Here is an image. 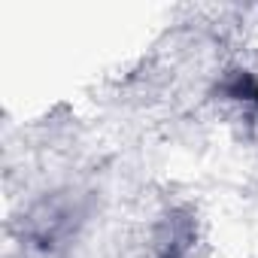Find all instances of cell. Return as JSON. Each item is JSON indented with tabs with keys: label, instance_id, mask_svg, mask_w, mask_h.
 Segmentation results:
<instances>
[{
	"label": "cell",
	"instance_id": "obj_1",
	"mask_svg": "<svg viewBox=\"0 0 258 258\" xmlns=\"http://www.w3.org/2000/svg\"><path fill=\"white\" fill-rule=\"evenodd\" d=\"M252 97H255V100H258V85H255V88H252Z\"/></svg>",
	"mask_w": 258,
	"mask_h": 258
}]
</instances>
